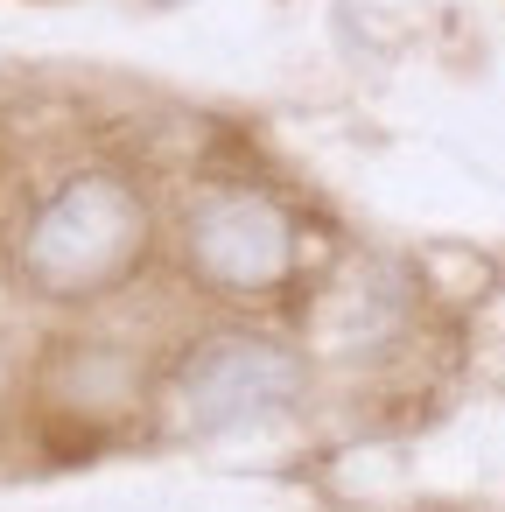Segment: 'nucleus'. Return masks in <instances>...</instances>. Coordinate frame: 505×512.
<instances>
[{"label":"nucleus","mask_w":505,"mask_h":512,"mask_svg":"<svg viewBox=\"0 0 505 512\" xmlns=\"http://www.w3.org/2000/svg\"><path fill=\"white\" fill-rule=\"evenodd\" d=\"M155 239V211L134 176L120 169H71L15 232V274L43 302H92L113 295Z\"/></svg>","instance_id":"nucleus-1"},{"label":"nucleus","mask_w":505,"mask_h":512,"mask_svg":"<svg viewBox=\"0 0 505 512\" xmlns=\"http://www.w3.org/2000/svg\"><path fill=\"white\" fill-rule=\"evenodd\" d=\"M302 386H309V365L295 344H281L267 330H211L183 351L169 400L190 428L232 435V428H267V421L295 414Z\"/></svg>","instance_id":"nucleus-2"},{"label":"nucleus","mask_w":505,"mask_h":512,"mask_svg":"<svg viewBox=\"0 0 505 512\" xmlns=\"http://www.w3.org/2000/svg\"><path fill=\"white\" fill-rule=\"evenodd\" d=\"M183 267L211 295H274L302 267L295 211L253 183H211L183 211Z\"/></svg>","instance_id":"nucleus-3"}]
</instances>
